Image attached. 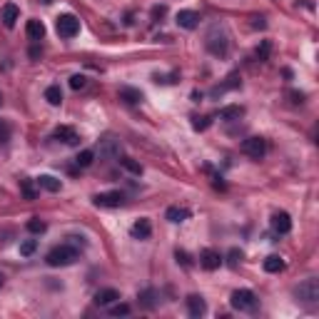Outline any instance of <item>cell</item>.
<instances>
[{"label": "cell", "mask_w": 319, "mask_h": 319, "mask_svg": "<svg viewBox=\"0 0 319 319\" xmlns=\"http://www.w3.org/2000/svg\"><path fill=\"white\" fill-rule=\"evenodd\" d=\"M78 259V249L73 247V244H58V247H52L50 252H47V257H45V262L50 264V267H68V264H73Z\"/></svg>", "instance_id": "1"}, {"label": "cell", "mask_w": 319, "mask_h": 319, "mask_svg": "<svg viewBox=\"0 0 319 319\" xmlns=\"http://www.w3.org/2000/svg\"><path fill=\"white\" fill-rule=\"evenodd\" d=\"M207 50L212 55H217V58H225L227 55V50H230V35L220 25H215L209 30V35H207Z\"/></svg>", "instance_id": "2"}, {"label": "cell", "mask_w": 319, "mask_h": 319, "mask_svg": "<svg viewBox=\"0 0 319 319\" xmlns=\"http://www.w3.org/2000/svg\"><path fill=\"white\" fill-rule=\"evenodd\" d=\"M230 304L237 312H254L257 309V297H254L252 289H235L232 297H230Z\"/></svg>", "instance_id": "3"}, {"label": "cell", "mask_w": 319, "mask_h": 319, "mask_svg": "<svg viewBox=\"0 0 319 319\" xmlns=\"http://www.w3.org/2000/svg\"><path fill=\"white\" fill-rule=\"evenodd\" d=\"M55 30H58V35L65 40L75 38L80 33V20L75 15H70V13H65V15H60L58 20H55Z\"/></svg>", "instance_id": "4"}, {"label": "cell", "mask_w": 319, "mask_h": 319, "mask_svg": "<svg viewBox=\"0 0 319 319\" xmlns=\"http://www.w3.org/2000/svg\"><path fill=\"white\" fill-rule=\"evenodd\" d=\"M294 294H297L299 302H307V304L317 302L319 299V282L317 279H304V282L294 289Z\"/></svg>", "instance_id": "5"}, {"label": "cell", "mask_w": 319, "mask_h": 319, "mask_svg": "<svg viewBox=\"0 0 319 319\" xmlns=\"http://www.w3.org/2000/svg\"><path fill=\"white\" fill-rule=\"evenodd\" d=\"M242 152L252 160H262L267 155V142H264L262 137H247V140L242 142Z\"/></svg>", "instance_id": "6"}, {"label": "cell", "mask_w": 319, "mask_h": 319, "mask_svg": "<svg viewBox=\"0 0 319 319\" xmlns=\"http://www.w3.org/2000/svg\"><path fill=\"white\" fill-rule=\"evenodd\" d=\"M92 202L97 204V207H108V209H113V207H122L125 204V195L118 192V190H113V192H100V195H95Z\"/></svg>", "instance_id": "7"}, {"label": "cell", "mask_w": 319, "mask_h": 319, "mask_svg": "<svg viewBox=\"0 0 319 319\" xmlns=\"http://www.w3.org/2000/svg\"><path fill=\"white\" fill-rule=\"evenodd\" d=\"M199 264H202L207 272H215V270H220V264H222V254H220L217 249L207 247V249L199 252Z\"/></svg>", "instance_id": "8"}, {"label": "cell", "mask_w": 319, "mask_h": 319, "mask_svg": "<svg viewBox=\"0 0 319 319\" xmlns=\"http://www.w3.org/2000/svg\"><path fill=\"white\" fill-rule=\"evenodd\" d=\"M18 18H20L18 5H15V3H5L3 10H0V20H3V25H5V28H15Z\"/></svg>", "instance_id": "9"}, {"label": "cell", "mask_w": 319, "mask_h": 319, "mask_svg": "<svg viewBox=\"0 0 319 319\" xmlns=\"http://www.w3.org/2000/svg\"><path fill=\"white\" fill-rule=\"evenodd\" d=\"M270 222H272V230H275L277 235H287V232L292 230V217H289L287 212H275Z\"/></svg>", "instance_id": "10"}, {"label": "cell", "mask_w": 319, "mask_h": 319, "mask_svg": "<svg viewBox=\"0 0 319 319\" xmlns=\"http://www.w3.org/2000/svg\"><path fill=\"white\" fill-rule=\"evenodd\" d=\"M177 25L185 28V30H195L199 25V15L195 10H180L177 13Z\"/></svg>", "instance_id": "11"}, {"label": "cell", "mask_w": 319, "mask_h": 319, "mask_svg": "<svg viewBox=\"0 0 319 319\" xmlns=\"http://www.w3.org/2000/svg\"><path fill=\"white\" fill-rule=\"evenodd\" d=\"M185 302H187V312H190V317L199 319L204 312H207V304H204V299H202L199 294H190Z\"/></svg>", "instance_id": "12"}, {"label": "cell", "mask_w": 319, "mask_h": 319, "mask_svg": "<svg viewBox=\"0 0 319 319\" xmlns=\"http://www.w3.org/2000/svg\"><path fill=\"white\" fill-rule=\"evenodd\" d=\"M120 150H122V147H120V142L118 140H115V137H102V140H100V155H102V157H120Z\"/></svg>", "instance_id": "13"}, {"label": "cell", "mask_w": 319, "mask_h": 319, "mask_svg": "<svg viewBox=\"0 0 319 319\" xmlns=\"http://www.w3.org/2000/svg\"><path fill=\"white\" fill-rule=\"evenodd\" d=\"M118 299H120V292L118 289H113V287L95 292V304H97V307H110V304L118 302Z\"/></svg>", "instance_id": "14"}, {"label": "cell", "mask_w": 319, "mask_h": 319, "mask_svg": "<svg viewBox=\"0 0 319 319\" xmlns=\"http://www.w3.org/2000/svg\"><path fill=\"white\" fill-rule=\"evenodd\" d=\"M130 235H132L135 239H147L150 235H152V225H150V220H147V217H140V220L132 225Z\"/></svg>", "instance_id": "15"}, {"label": "cell", "mask_w": 319, "mask_h": 319, "mask_svg": "<svg viewBox=\"0 0 319 319\" xmlns=\"http://www.w3.org/2000/svg\"><path fill=\"white\" fill-rule=\"evenodd\" d=\"M55 140H60V142H65V145H78L80 142L78 132H75L73 127H68V125L55 127Z\"/></svg>", "instance_id": "16"}, {"label": "cell", "mask_w": 319, "mask_h": 319, "mask_svg": "<svg viewBox=\"0 0 319 319\" xmlns=\"http://www.w3.org/2000/svg\"><path fill=\"white\" fill-rule=\"evenodd\" d=\"M35 185L42 187V190H47V192H60V187H63V182L58 177H52V175H40L38 180H35Z\"/></svg>", "instance_id": "17"}, {"label": "cell", "mask_w": 319, "mask_h": 319, "mask_svg": "<svg viewBox=\"0 0 319 319\" xmlns=\"http://www.w3.org/2000/svg\"><path fill=\"white\" fill-rule=\"evenodd\" d=\"M120 100H125L127 105H140L145 100V95L135 87H120Z\"/></svg>", "instance_id": "18"}, {"label": "cell", "mask_w": 319, "mask_h": 319, "mask_svg": "<svg viewBox=\"0 0 319 319\" xmlns=\"http://www.w3.org/2000/svg\"><path fill=\"white\" fill-rule=\"evenodd\" d=\"M262 267H264V272H270V275H277L284 270V259L279 257V254H270L264 262H262Z\"/></svg>", "instance_id": "19"}, {"label": "cell", "mask_w": 319, "mask_h": 319, "mask_svg": "<svg viewBox=\"0 0 319 319\" xmlns=\"http://www.w3.org/2000/svg\"><path fill=\"white\" fill-rule=\"evenodd\" d=\"M28 38L33 40V42H40V40L45 38V25L40 23V20H28Z\"/></svg>", "instance_id": "20"}, {"label": "cell", "mask_w": 319, "mask_h": 319, "mask_svg": "<svg viewBox=\"0 0 319 319\" xmlns=\"http://www.w3.org/2000/svg\"><path fill=\"white\" fill-rule=\"evenodd\" d=\"M165 217L170 220V222H185L187 217H190V209H185V207H167V212H165Z\"/></svg>", "instance_id": "21"}, {"label": "cell", "mask_w": 319, "mask_h": 319, "mask_svg": "<svg viewBox=\"0 0 319 319\" xmlns=\"http://www.w3.org/2000/svg\"><path fill=\"white\" fill-rule=\"evenodd\" d=\"M45 100H47L52 108H58V105L63 102V90H60V85H50V87L45 90Z\"/></svg>", "instance_id": "22"}, {"label": "cell", "mask_w": 319, "mask_h": 319, "mask_svg": "<svg viewBox=\"0 0 319 319\" xmlns=\"http://www.w3.org/2000/svg\"><path fill=\"white\" fill-rule=\"evenodd\" d=\"M20 192L25 199H35L38 197V187H35V180H20Z\"/></svg>", "instance_id": "23"}, {"label": "cell", "mask_w": 319, "mask_h": 319, "mask_svg": "<svg viewBox=\"0 0 319 319\" xmlns=\"http://www.w3.org/2000/svg\"><path fill=\"white\" fill-rule=\"evenodd\" d=\"M242 115H244V108H239V105H230V108L220 110V118L222 120H239Z\"/></svg>", "instance_id": "24"}, {"label": "cell", "mask_w": 319, "mask_h": 319, "mask_svg": "<svg viewBox=\"0 0 319 319\" xmlns=\"http://www.w3.org/2000/svg\"><path fill=\"white\" fill-rule=\"evenodd\" d=\"M140 304L147 307V309H152V307L157 304V292H155V289H145V292H140Z\"/></svg>", "instance_id": "25"}, {"label": "cell", "mask_w": 319, "mask_h": 319, "mask_svg": "<svg viewBox=\"0 0 319 319\" xmlns=\"http://www.w3.org/2000/svg\"><path fill=\"white\" fill-rule=\"evenodd\" d=\"M270 52H272V42H270V40H262V42L257 45V50H254V55H257L259 63L270 60Z\"/></svg>", "instance_id": "26"}, {"label": "cell", "mask_w": 319, "mask_h": 319, "mask_svg": "<svg viewBox=\"0 0 319 319\" xmlns=\"http://www.w3.org/2000/svg\"><path fill=\"white\" fill-rule=\"evenodd\" d=\"M120 165H122V167H125L127 172H132V175H137V177L142 175V165H140V162H135V160H132V157H120Z\"/></svg>", "instance_id": "27"}, {"label": "cell", "mask_w": 319, "mask_h": 319, "mask_svg": "<svg viewBox=\"0 0 319 319\" xmlns=\"http://www.w3.org/2000/svg\"><path fill=\"white\" fill-rule=\"evenodd\" d=\"M47 230V225L40 220V217H33V220H28V232H33V235H42Z\"/></svg>", "instance_id": "28"}, {"label": "cell", "mask_w": 319, "mask_h": 319, "mask_svg": "<svg viewBox=\"0 0 319 319\" xmlns=\"http://www.w3.org/2000/svg\"><path fill=\"white\" fill-rule=\"evenodd\" d=\"M92 160H95V152H92V150H82V152H78L75 162H78V167H90Z\"/></svg>", "instance_id": "29"}, {"label": "cell", "mask_w": 319, "mask_h": 319, "mask_svg": "<svg viewBox=\"0 0 319 319\" xmlns=\"http://www.w3.org/2000/svg\"><path fill=\"white\" fill-rule=\"evenodd\" d=\"M35 249H38V242H35V239H25V242L20 244V254H23V257H30Z\"/></svg>", "instance_id": "30"}, {"label": "cell", "mask_w": 319, "mask_h": 319, "mask_svg": "<svg viewBox=\"0 0 319 319\" xmlns=\"http://www.w3.org/2000/svg\"><path fill=\"white\" fill-rule=\"evenodd\" d=\"M237 85H239L237 75H230V78H227V82H225V85H220V87H215V95H220V92H225V90H230V87H237Z\"/></svg>", "instance_id": "31"}, {"label": "cell", "mask_w": 319, "mask_h": 319, "mask_svg": "<svg viewBox=\"0 0 319 319\" xmlns=\"http://www.w3.org/2000/svg\"><path fill=\"white\" fill-rule=\"evenodd\" d=\"M110 314H113V317H127V314H130V304H115V307L110 309Z\"/></svg>", "instance_id": "32"}, {"label": "cell", "mask_w": 319, "mask_h": 319, "mask_svg": "<svg viewBox=\"0 0 319 319\" xmlns=\"http://www.w3.org/2000/svg\"><path fill=\"white\" fill-rule=\"evenodd\" d=\"M85 85H87V78H85V75H73V78H70V87H73V90H82Z\"/></svg>", "instance_id": "33"}, {"label": "cell", "mask_w": 319, "mask_h": 319, "mask_svg": "<svg viewBox=\"0 0 319 319\" xmlns=\"http://www.w3.org/2000/svg\"><path fill=\"white\" fill-rule=\"evenodd\" d=\"M8 140H10V125L5 120H0V145L8 142Z\"/></svg>", "instance_id": "34"}, {"label": "cell", "mask_w": 319, "mask_h": 319, "mask_svg": "<svg viewBox=\"0 0 319 319\" xmlns=\"http://www.w3.org/2000/svg\"><path fill=\"white\" fill-rule=\"evenodd\" d=\"M209 122H212L209 118H195L192 127H195V130H207V127H209Z\"/></svg>", "instance_id": "35"}, {"label": "cell", "mask_w": 319, "mask_h": 319, "mask_svg": "<svg viewBox=\"0 0 319 319\" xmlns=\"http://www.w3.org/2000/svg\"><path fill=\"white\" fill-rule=\"evenodd\" d=\"M175 257H177V262H182L185 267H190V264H192V262H190V254H187V252H180V249H177V252H175Z\"/></svg>", "instance_id": "36"}, {"label": "cell", "mask_w": 319, "mask_h": 319, "mask_svg": "<svg viewBox=\"0 0 319 319\" xmlns=\"http://www.w3.org/2000/svg\"><path fill=\"white\" fill-rule=\"evenodd\" d=\"M239 259H242V252H239V249H232V252H230V264H232V267H237Z\"/></svg>", "instance_id": "37"}, {"label": "cell", "mask_w": 319, "mask_h": 319, "mask_svg": "<svg viewBox=\"0 0 319 319\" xmlns=\"http://www.w3.org/2000/svg\"><path fill=\"white\" fill-rule=\"evenodd\" d=\"M152 15H155V18H162V15H165V5H157V8H152Z\"/></svg>", "instance_id": "38"}, {"label": "cell", "mask_w": 319, "mask_h": 319, "mask_svg": "<svg viewBox=\"0 0 319 319\" xmlns=\"http://www.w3.org/2000/svg\"><path fill=\"white\" fill-rule=\"evenodd\" d=\"M267 23H264V18H254V28H264Z\"/></svg>", "instance_id": "39"}, {"label": "cell", "mask_w": 319, "mask_h": 319, "mask_svg": "<svg viewBox=\"0 0 319 319\" xmlns=\"http://www.w3.org/2000/svg\"><path fill=\"white\" fill-rule=\"evenodd\" d=\"M40 3H45V5H50V3H52V0H40Z\"/></svg>", "instance_id": "40"}, {"label": "cell", "mask_w": 319, "mask_h": 319, "mask_svg": "<svg viewBox=\"0 0 319 319\" xmlns=\"http://www.w3.org/2000/svg\"><path fill=\"white\" fill-rule=\"evenodd\" d=\"M3 279H5V277H3V272H0V284H3Z\"/></svg>", "instance_id": "41"}, {"label": "cell", "mask_w": 319, "mask_h": 319, "mask_svg": "<svg viewBox=\"0 0 319 319\" xmlns=\"http://www.w3.org/2000/svg\"><path fill=\"white\" fill-rule=\"evenodd\" d=\"M0 105H3V95H0Z\"/></svg>", "instance_id": "42"}]
</instances>
